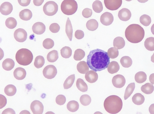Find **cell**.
<instances>
[{
    "instance_id": "obj_1",
    "label": "cell",
    "mask_w": 154,
    "mask_h": 114,
    "mask_svg": "<svg viewBox=\"0 0 154 114\" xmlns=\"http://www.w3.org/2000/svg\"><path fill=\"white\" fill-rule=\"evenodd\" d=\"M110 62L107 52L99 49L91 50L88 55L87 63L91 70L100 71L106 68Z\"/></svg>"
},
{
    "instance_id": "obj_2",
    "label": "cell",
    "mask_w": 154,
    "mask_h": 114,
    "mask_svg": "<svg viewBox=\"0 0 154 114\" xmlns=\"http://www.w3.org/2000/svg\"><path fill=\"white\" fill-rule=\"evenodd\" d=\"M145 32L143 28L137 24H132L128 26L125 31L127 39L133 43H137L143 39Z\"/></svg>"
},
{
    "instance_id": "obj_3",
    "label": "cell",
    "mask_w": 154,
    "mask_h": 114,
    "mask_svg": "<svg viewBox=\"0 0 154 114\" xmlns=\"http://www.w3.org/2000/svg\"><path fill=\"white\" fill-rule=\"evenodd\" d=\"M103 105L105 110L107 112L110 114H116L122 110L123 103L120 97L113 95L106 98Z\"/></svg>"
},
{
    "instance_id": "obj_4",
    "label": "cell",
    "mask_w": 154,
    "mask_h": 114,
    "mask_svg": "<svg viewBox=\"0 0 154 114\" xmlns=\"http://www.w3.org/2000/svg\"><path fill=\"white\" fill-rule=\"evenodd\" d=\"M15 58L19 64L23 66H27L32 62L33 55L29 50L26 48H22L17 52Z\"/></svg>"
},
{
    "instance_id": "obj_5",
    "label": "cell",
    "mask_w": 154,
    "mask_h": 114,
    "mask_svg": "<svg viewBox=\"0 0 154 114\" xmlns=\"http://www.w3.org/2000/svg\"><path fill=\"white\" fill-rule=\"evenodd\" d=\"M78 9V4L75 0H64L61 5L62 12L67 15L74 14Z\"/></svg>"
},
{
    "instance_id": "obj_6",
    "label": "cell",
    "mask_w": 154,
    "mask_h": 114,
    "mask_svg": "<svg viewBox=\"0 0 154 114\" xmlns=\"http://www.w3.org/2000/svg\"><path fill=\"white\" fill-rule=\"evenodd\" d=\"M58 10L57 4L53 1L46 2L43 7V11L45 14L49 16L55 14Z\"/></svg>"
},
{
    "instance_id": "obj_7",
    "label": "cell",
    "mask_w": 154,
    "mask_h": 114,
    "mask_svg": "<svg viewBox=\"0 0 154 114\" xmlns=\"http://www.w3.org/2000/svg\"><path fill=\"white\" fill-rule=\"evenodd\" d=\"M57 70L55 67L53 65H48L46 66L43 70L44 76L48 79H51L56 75Z\"/></svg>"
},
{
    "instance_id": "obj_8",
    "label": "cell",
    "mask_w": 154,
    "mask_h": 114,
    "mask_svg": "<svg viewBox=\"0 0 154 114\" xmlns=\"http://www.w3.org/2000/svg\"><path fill=\"white\" fill-rule=\"evenodd\" d=\"M105 5L108 10H115L121 6L122 0H104Z\"/></svg>"
},
{
    "instance_id": "obj_9",
    "label": "cell",
    "mask_w": 154,
    "mask_h": 114,
    "mask_svg": "<svg viewBox=\"0 0 154 114\" xmlns=\"http://www.w3.org/2000/svg\"><path fill=\"white\" fill-rule=\"evenodd\" d=\"M30 109L34 114H42L44 110V106L40 101L35 100L33 101L30 105Z\"/></svg>"
},
{
    "instance_id": "obj_10",
    "label": "cell",
    "mask_w": 154,
    "mask_h": 114,
    "mask_svg": "<svg viewBox=\"0 0 154 114\" xmlns=\"http://www.w3.org/2000/svg\"><path fill=\"white\" fill-rule=\"evenodd\" d=\"M27 35L26 32L24 29L21 28L16 30L14 33L15 39L20 42H23L25 41L27 39Z\"/></svg>"
},
{
    "instance_id": "obj_11",
    "label": "cell",
    "mask_w": 154,
    "mask_h": 114,
    "mask_svg": "<svg viewBox=\"0 0 154 114\" xmlns=\"http://www.w3.org/2000/svg\"><path fill=\"white\" fill-rule=\"evenodd\" d=\"M126 80L124 77L122 75L118 74L115 76L112 79L113 85L117 88H121L125 85Z\"/></svg>"
},
{
    "instance_id": "obj_12",
    "label": "cell",
    "mask_w": 154,
    "mask_h": 114,
    "mask_svg": "<svg viewBox=\"0 0 154 114\" xmlns=\"http://www.w3.org/2000/svg\"><path fill=\"white\" fill-rule=\"evenodd\" d=\"M114 17L112 14L109 12L103 13L100 17V21L103 25L108 26L112 24Z\"/></svg>"
},
{
    "instance_id": "obj_13",
    "label": "cell",
    "mask_w": 154,
    "mask_h": 114,
    "mask_svg": "<svg viewBox=\"0 0 154 114\" xmlns=\"http://www.w3.org/2000/svg\"><path fill=\"white\" fill-rule=\"evenodd\" d=\"M13 10L12 4L8 2H4L0 6V12L2 14L4 15L7 16L10 14Z\"/></svg>"
},
{
    "instance_id": "obj_14",
    "label": "cell",
    "mask_w": 154,
    "mask_h": 114,
    "mask_svg": "<svg viewBox=\"0 0 154 114\" xmlns=\"http://www.w3.org/2000/svg\"><path fill=\"white\" fill-rule=\"evenodd\" d=\"M45 25L42 22H38L35 23L32 27L33 32L37 35H41L43 33L45 30Z\"/></svg>"
},
{
    "instance_id": "obj_15",
    "label": "cell",
    "mask_w": 154,
    "mask_h": 114,
    "mask_svg": "<svg viewBox=\"0 0 154 114\" xmlns=\"http://www.w3.org/2000/svg\"><path fill=\"white\" fill-rule=\"evenodd\" d=\"M131 16L130 10L126 8H123L119 11L118 16L119 19L123 21L129 20Z\"/></svg>"
},
{
    "instance_id": "obj_16",
    "label": "cell",
    "mask_w": 154,
    "mask_h": 114,
    "mask_svg": "<svg viewBox=\"0 0 154 114\" xmlns=\"http://www.w3.org/2000/svg\"><path fill=\"white\" fill-rule=\"evenodd\" d=\"M14 78L18 80H22L26 77V73L25 69L21 67H18L15 69L14 72Z\"/></svg>"
},
{
    "instance_id": "obj_17",
    "label": "cell",
    "mask_w": 154,
    "mask_h": 114,
    "mask_svg": "<svg viewBox=\"0 0 154 114\" xmlns=\"http://www.w3.org/2000/svg\"><path fill=\"white\" fill-rule=\"evenodd\" d=\"M85 78L88 82L94 83L97 80L98 75L96 72L93 70H90L86 73Z\"/></svg>"
},
{
    "instance_id": "obj_18",
    "label": "cell",
    "mask_w": 154,
    "mask_h": 114,
    "mask_svg": "<svg viewBox=\"0 0 154 114\" xmlns=\"http://www.w3.org/2000/svg\"><path fill=\"white\" fill-rule=\"evenodd\" d=\"M15 66V62L12 59L7 58L2 62V67L4 69L7 71H10L13 69Z\"/></svg>"
},
{
    "instance_id": "obj_19",
    "label": "cell",
    "mask_w": 154,
    "mask_h": 114,
    "mask_svg": "<svg viewBox=\"0 0 154 114\" xmlns=\"http://www.w3.org/2000/svg\"><path fill=\"white\" fill-rule=\"evenodd\" d=\"M77 69L80 73L85 74L89 70V67L87 63L84 61H82L78 63L77 65Z\"/></svg>"
},
{
    "instance_id": "obj_20",
    "label": "cell",
    "mask_w": 154,
    "mask_h": 114,
    "mask_svg": "<svg viewBox=\"0 0 154 114\" xmlns=\"http://www.w3.org/2000/svg\"><path fill=\"white\" fill-rule=\"evenodd\" d=\"M32 14L31 11L28 9H24L19 13V16L20 19L24 21H28L31 19Z\"/></svg>"
},
{
    "instance_id": "obj_21",
    "label": "cell",
    "mask_w": 154,
    "mask_h": 114,
    "mask_svg": "<svg viewBox=\"0 0 154 114\" xmlns=\"http://www.w3.org/2000/svg\"><path fill=\"white\" fill-rule=\"evenodd\" d=\"M120 69L118 63L115 61L110 62L107 67V70L109 73L113 74L117 72Z\"/></svg>"
},
{
    "instance_id": "obj_22",
    "label": "cell",
    "mask_w": 154,
    "mask_h": 114,
    "mask_svg": "<svg viewBox=\"0 0 154 114\" xmlns=\"http://www.w3.org/2000/svg\"><path fill=\"white\" fill-rule=\"evenodd\" d=\"M113 45L114 47L118 49H120L124 47L125 42L122 37L118 36L114 38L113 41Z\"/></svg>"
},
{
    "instance_id": "obj_23",
    "label": "cell",
    "mask_w": 154,
    "mask_h": 114,
    "mask_svg": "<svg viewBox=\"0 0 154 114\" xmlns=\"http://www.w3.org/2000/svg\"><path fill=\"white\" fill-rule=\"evenodd\" d=\"M65 31L69 41H71L72 37L73 29L69 18H67L66 22Z\"/></svg>"
},
{
    "instance_id": "obj_24",
    "label": "cell",
    "mask_w": 154,
    "mask_h": 114,
    "mask_svg": "<svg viewBox=\"0 0 154 114\" xmlns=\"http://www.w3.org/2000/svg\"><path fill=\"white\" fill-rule=\"evenodd\" d=\"M134 104L137 105H140L143 104L145 100L144 96L141 93H138L134 94L132 98Z\"/></svg>"
},
{
    "instance_id": "obj_25",
    "label": "cell",
    "mask_w": 154,
    "mask_h": 114,
    "mask_svg": "<svg viewBox=\"0 0 154 114\" xmlns=\"http://www.w3.org/2000/svg\"><path fill=\"white\" fill-rule=\"evenodd\" d=\"M76 86L78 89L82 92H86L88 90V87L87 84L81 78L77 79Z\"/></svg>"
},
{
    "instance_id": "obj_26",
    "label": "cell",
    "mask_w": 154,
    "mask_h": 114,
    "mask_svg": "<svg viewBox=\"0 0 154 114\" xmlns=\"http://www.w3.org/2000/svg\"><path fill=\"white\" fill-rule=\"evenodd\" d=\"M141 91L146 94L152 93L154 90V87L151 83H147L141 87Z\"/></svg>"
},
{
    "instance_id": "obj_27",
    "label": "cell",
    "mask_w": 154,
    "mask_h": 114,
    "mask_svg": "<svg viewBox=\"0 0 154 114\" xmlns=\"http://www.w3.org/2000/svg\"><path fill=\"white\" fill-rule=\"evenodd\" d=\"M98 26L97 21L94 19H92L88 21L86 24L87 28L89 30L93 31L96 30Z\"/></svg>"
},
{
    "instance_id": "obj_28",
    "label": "cell",
    "mask_w": 154,
    "mask_h": 114,
    "mask_svg": "<svg viewBox=\"0 0 154 114\" xmlns=\"http://www.w3.org/2000/svg\"><path fill=\"white\" fill-rule=\"evenodd\" d=\"M134 78L137 82L141 84L146 81L147 79V76L144 72L140 71L135 74Z\"/></svg>"
},
{
    "instance_id": "obj_29",
    "label": "cell",
    "mask_w": 154,
    "mask_h": 114,
    "mask_svg": "<svg viewBox=\"0 0 154 114\" xmlns=\"http://www.w3.org/2000/svg\"><path fill=\"white\" fill-rule=\"evenodd\" d=\"M144 45L148 50L154 51V37H149L147 38L144 41Z\"/></svg>"
},
{
    "instance_id": "obj_30",
    "label": "cell",
    "mask_w": 154,
    "mask_h": 114,
    "mask_svg": "<svg viewBox=\"0 0 154 114\" xmlns=\"http://www.w3.org/2000/svg\"><path fill=\"white\" fill-rule=\"evenodd\" d=\"M17 92L16 87L13 84H8L7 85L4 89L5 93L8 96L14 95Z\"/></svg>"
},
{
    "instance_id": "obj_31",
    "label": "cell",
    "mask_w": 154,
    "mask_h": 114,
    "mask_svg": "<svg viewBox=\"0 0 154 114\" xmlns=\"http://www.w3.org/2000/svg\"><path fill=\"white\" fill-rule=\"evenodd\" d=\"M135 88L134 82L129 84L127 86L125 93L124 98L125 100L127 99L133 93Z\"/></svg>"
},
{
    "instance_id": "obj_32",
    "label": "cell",
    "mask_w": 154,
    "mask_h": 114,
    "mask_svg": "<svg viewBox=\"0 0 154 114\" xmlns=\"http://www.w3.org/2000/svg\"><path fill=\"white\" fill-rule=\"evenodd\" d=\"M75 74H73L69 76L66 78L63 84L65 89H68L72 86L75 81Z\"/></svg>"
},
{
    "instance_id": "obj_33",
    "label": "cell",
    "mask_w": 154,
    "mask_h": 114,
    "mask_svg": "<svg viewBox=\"0 0 154 114\" xmlns=\"http://www.w3.org/2000/svg\"><path fill=\"white\" fill-rule=\"evenodd\" d=\"M58 58V52L55 50H53L47 54V57L48 61L50 62L56 61Z\"/></svg>"
},
{
    "instance_id": "obj_34",
    "label": "cell",
    "mask_w": 154,
    "mask_h": 114,
    "mask_svg": "<svg viewBox=\"0 0 154 114\" xmlns=\"http://www.w3.org/2000/svg\"><path fill=\"white\" fill-rule=\"evenodd\" d=\"M79 107L78 102L75 100L69 101L67 104V108L70 111L74 112L77 111Z\"/></svg>"
},
{
    "instance_id": "obj_35",
    "label": "cell",
    "mask_w": 154,
    "mask_h": 114,
    "mask_svg": "<svg viewBox=\"0 0 154 114\" xmlns=\"http://www.w3.org/2000/svg\"><path fill=\"white\" fill-rule=\"evenodd\" d=\"M120 62L122 66L125 68H128L131 67L132 64V59L127 56L122 57L120 59Z\"/></svg>"
},
{
    "instance_id": "obj_36",
    "label": "cell",
    "mask_w": 154,
    "mask_h": 114,
    "mask_svg": "<svg viewBox=\"0 0 154 114\" xmlns=\"http://www.w3.org/2000/svg\"><path fill=\"white\" fill-rule=\"evenodd\" d=\"M60 54L63 57L66 58H69L71 56L72 49L69 47L65 46L61 49Z\"/></svg>"
},
{
    "instance_id": "obj_37",
    "label": "cell",
    "mask_w": 154,
    "mask_h": 114,
    "mask_svg": "<svg viewBox=\"0 0 154 114\" xmlns=\"http://www.w3.org/2000/svg\"><path fill=\"white\" fill-rule=\"evenodd\" d=\"M17 22L16 19L13 17H10L7 18L5 21L6 26L8 28L13 29L17 26Z\"/></svg>"
},
{
    "instance_id": "obj_38",
    "label": "cell",
    "mask_w": 154,
    "mask_h": 114,
    "mask_svg": "<svg viewBox=\"0 0 154 114\" xmlns=\"http://www.w3.org/2000/svg\"><path fill=\"white\" fill-rule=\"evenodd\" d=\"M45 63V60L43 57L42 56H38L35 58L34 65L35 67L38 69L42 67Z\"/></svg>"
},
{
    "instance_id": "obj_39",
    "label": "cell",
    "mask_w": 154,
    "mask_h": 114,
    "mask_svg": "<svg viewBox=\"0 0 154 114\" xmlns=\"http://www.w3.org/2000/svg\"><path fill=\"white\" fill-rule=\"evenodd\" d=\"M93 10L96 13H99L101 12L103 10V6L102 3L99 0H97L93 3L92 5Z\"/></svg>"
},
{
    "instance_id": "obj_40",
    "label": "cell",
    "mask_w": 154,
    "mask_h": 114,
    "mask_svg": "<svg viewBox=\"0 0 154 114\" xmlns=\"http://www.w3.org/2000/svg\"><path fill=\"white\" fill-rule=\"evenodd\" d=\"M85 51L80 49L76 50L74 52L73 58L76 61H80L85 56Z\"/></svg>"
},
{
    "instance_id": "obj_41",
    "label": "cell",
    "mask_w": 154,
    "mask_h": 114,
    "mask_svg": "<svg viewBox=\"0 0 154 114\" xmlns=\"http://www.w3.org/2000/svg\"><path fill=\"white\" fill-rule=\"evenodd\" d=\"M140 21L143 26H148L150 24L151 19L149 16L146 14H143L140 17Z\"/></svg>"
},
{
    "instance_id": "obj_42",
    "label": "cell",
    "mask_w": 154,
    "mask_h": 114,
    "mask_svg": "<svg viewBox=\"0 0 154 114\" xmlns=\"http://www.w3.org/2000/svg\"><path fill=\"white\" fill-rule=\"evenodd\" d=\"M81 103L83 105L87 106L89 105L91 102V98L90 96L87 94L82 95L80 98Z\"/></svg>"
},
{
    "instance_id": "obj_43",
    "label": "cell",
    "mask_w": 154,
    "mask_h": 114,
    "mask_svg": "<svg viewBox=\"0 0 154 114\" xmlns=\"http://www.w3.org/2000/svg\"><path fill=\"white\" fill-rule=\"evenodd\" d=\"M107 53L110 58L112 59L117 58L119 54L118 49L114 47L109 49L107 51Z\"/></svg>"
},
{
    "instance_id": "obj_44",
    "label": "cell",
    "mask_w": 154,
    "mask_h": 114,
    "mask_svg": "<svg viewBox=\"0 0 154 114\" xmlns=\"http://www.w3.org/2000/svg\"><path fill=\"white\" fill-rule=\"evenodd\" d=\"M42 44L45 49H49L53 47L54 42L52 39L50 38H47L43 41Z\"/></svg>"
},
{
    "instance_id": "obj_45",
    "label": "cell",
    "mask_w": 154,
    "mask_h": 114,
    "mask_svg": "<svg viewBox=\"0 0 154 114\" xmlns=\"http://www.w3.org/2000/svg\"><path fill=\"white\" fill-rule=\"evenodd\" d=\"M66 99L64 95H59L56 98V103L60 105H63L66 102Z\"/></svg>"
},
{
    "instance_id": "obj_46",
    "label": "cell",
    "mask_w": 154,
    "mask_h": 114,
    "mask_svg": "<svg viewBox=\"0 0 154 114\" xmlns=\"http://www.w3.org/2000/svg\"><path fill=\"white\" fill-rule=\"evenodd\" d=\"M60 29V26L57 23H53L51 24L49 27L50 31L54 33H56L58 32Z\"/></svg>"
},
{
    "instance_id": "obj_47",
    "label": "cell",
    "mask_w": 154,
    "mask_h": 114,
    "mask_svg": "<svg viewBox=\"0 0 154 114\" xmlns=\"http://www.w3.org/2000/svg\"><path fill=\"white\" fill-rule=\"evenodd\" d=\"M82 15L83 16L86 18H88L91 16L92 12V10L89 8L84 9L82 11Z\"/></svg>"
},
{
    "instance_id": "obj_48",
    "label": "cell",
    "mask_w": 154,
    "mask_h": 114,
    "mask_svg": "<svg viewBox=\"0 0 154 114\" xmlns=\"http://www.w3.org/2000/svg\"><path fill=\"white\" fill-rule=\"evenodd\" d=\"M75 36L76 38L78 39L82 38L84 36V33L83 31L81 30H77L75 32Z\"/></svg>"
},
{
    "instance_id": "obj_49",
    "label": "cell",
    "mask_w": 154,
    "mask_h": 114,
    "mask_svg": "<svg viewBox=\"0 0 154 114\" xmlns=\"http://www.w3.org/2000/svg\"><path fill=\"white\" fill-rule=\"evenodd\" d=\"M0 108L1 109L4 107L7 103V100L6 97L3 95L0 94Z\"/></svg>"
},
{
    "instance_id": "obj_50",
    "label": "cell",
    "mask_w": 154,
    "mask_h": 114,
    "mask_svg": "<svg viewBox=\"0 0 154 114\" xmlns=\"http://www.w3.org/2000/svg\"><path fill=\"white\" fill-rule=\"evenodd\" d=\"M18 1L21 6L23 7H26L30 4L31 0H18Z\"/></svg>"
},
{
    "instance_id": "obj_51",
    "label": "cell",
    "mask_w": 154,
    "mask_h": 114,
    "mask_svg": "<svg viewBox=\"0 0 154 114\" xmlns=\"http://www.w3.org/2000/svg\"><path fill=\"white\" fill-rule=\"evenodd\" d=\"M15 112L14 110L11 108H8L2 112V114H15Z\"/></svg>"
},
{
    "instance_id": "obj_52",
    "label": "cell",
    "mask_w": 154,
    "mask_h": 114,
    "mask_svg": "<svg viewBox=\"0 0 154 114\" xmlns=\"http://www.w3.org/2000/svg\"><path fill=\"white\" fill-rule=\"evenodd\" d=\"M44 0H33L34 4L36 6H41L43 3Z\"/></svg>"
},
{
    "instance_id": "obj_53",
    "label": "cell",
    "mask_w": 154,
    "mask_h": 114,
    "mask_svg": "<svg viewBox=\"0 0 154 114\" xmlns=\"http://www.w3.org/2000/svg\"><path fill=\"white\" fill-rule=\"evenodd\" d=\"M149 111L151 114H154V104H151L149 109Z\"/></svg>"
},
{
    "instance_id": "obj_54",
    "label": "cell",
    "mask_w": 154,
    "mask_h": 114,
    "mask_svg": "<svg viewBox=\"0 0 154 114\" xmlns=\"http://www.w3.org/2000/svg\"><path fill=\"white\" fill-rule=\"evenodd\" d=\"M150 82L152 84H154V73L151 74L149 76Z\"/></svg>"
},
{
    "instance_id": "obj_55",
    "label": "cell",
    "mask_w": 154,
    "mask_h": 114,
    "mask_svg": "<svg viewBox=\"0 0 154 114\" xmlns=\"http://www.w3.org/2000/svg\"><path fill=\"white\" fill-rule=\"evenodd\" d=\"M151 30L152 33L154 35V24H152L151 27Z\"/></svg>"
},
{
    "instance_id": "obj_56",
    "label": "cell",
    "mask_w": 154,
    "mask_h": 114,
    "mask_svg": "<svg viewBox=\"0 0 154 114\" xmlns=\"http://www.w3.org/2000/svg\"><path fill=\"white\" fill-rule=\"evenodd\" d=\"M138 1L141 3H144L148 1V0H137Z\"/></svg>"
},
{
    "instance_id": "obj_57",
    "label": "cell",
    "mask_w": 154,
    "mask_h": 114,
    "mask_svg": "<svg viewBox=\"0 0 154 114\" xmlns=\"http://www.w3.org/2000/svg\"><path fill=\"white\" fill-rule=\"evenodd\" d=\"M151 61L152 62L154 63V53L151 56Z\"/></svg>"
},
{
    "instance_id": "obj_58",
    "label": "cell",
    "mask_w": 154,
    "mask_h": 114,
    "mask_svg": "<svg viewBox=\"0 0 154 114\" xmlns=\"http://www.w3.org/2000/svg\"><path fill=\"white\" fill-rule=\"evenodd\" d=\"M126 0V1H132V0Z\"/></svg>"
}]
</instances>
